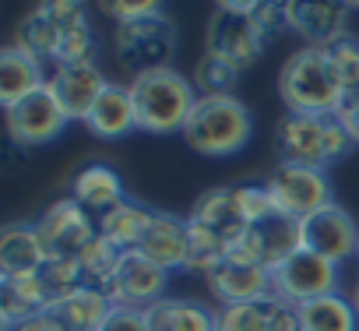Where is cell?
I'll list each match as a JSON object with an SVG mask.
<instances>
[{
    "label": "cell",
    "instance_id": "obj_32",
    "mask_svg": "<svg viewBox=\"0 0 359 331\" xmlns=\"http://www.w3.org/2000/svg\"><path fill=\"white\" fill-rule=\"evenodd\" d=\"M39 278H43V285H46L50 310H53L60 299H67L71 292H78V289L85 285V275H81L78 257H50V261L43 264Z\"/></svg>",
    "mask_w": 359,
    "mask_h": 331
},
{
    "label": "cell",
    "instance_id": "obj_24",
    "mask_svg": "<svg viewBox=\"0 0 359 331\" xmlns=\"http://www.w3.org/2000/svg\"><path fill=\"white\" fill-rule=\"evenodd\" d=\"M71 198H74L78 205H85V208H95L99 215L127 201V198H123V180H120V173L113 170V166H102V162L85 166V170L74 177Z\"/></svg>",
    "mask_w": 359,
    "mask_h": 331
},
{
    "label": "cell",
    "instance_id": "obj_11",
    "mask_svg": "<svg viewBox=\"0 0 359 331\" xmlns=\"http://www.w3.org/2000/svg\"><path fill=\"white\" fill-rule=\"evenodd\" d=\"M43 243H46V254L50 257H78L95 236H99V226L92 222L88 208L78 205L74 198H60L53 201L43 219L36 222Z\"/></svg>",
    "mask_w": 359,
    "mask_h": 331
},
{
    "label": "cell",
    "instance_id": "obj_21",
    "mask_svg": "<svg viewBox=\"0 0 359 331\" xmlns=\"http://www.w3.org/2000/svg\"><path fill=\"white\" fill-rule=\"evenodd\" d=\"M85 127L102 137V141H120L127 137L130 130H137V113H134V99H130V88L123 85H113L102 92V99L95 102V109L88 113Z\"/></svg>",
    "mask_w": 359,
    "mask_h": 331
},
{
    "label": "cell",
    "instance_id": "obj_1",
    "mask_svg": "<svg viewBox=\"0 0 359 331\" xmlns=\"http://www.w3.org/2000/svg\"><path fill=\"white\" fill-rule=\"evenodd\" d=\"M127 88L134 99L137 130L144 134H184V123L201 99L194 81L172 67L134 74Z\"/></svg>",
    "mask_w": 359,
    "mask_h": 331
},
{
    "label": "cell",
    "instance_id": "obj_27",
    "mask_svg": "<svg viewBox=\"0 0 359 331\" xmlns=\"http://www.w3.org/2000/svg\"><path fill=\"white\" fill-rule=\"evenodd\" d=\"M296 317H299V331H355L359 327V313L352 299L338 292L296 306Z\"/></svg>",
    "mask_w": 359,
    "mask_h": 331
},
{
    "label": "cell",
    "instance_id": "obj_19",
    "mask_svg": "<svg viewBox=\"0 0 359 331\" xmlns=\"http://www.w3.org/2000/svg\"><path fill=\"white\" fill-rule=\"evenodd\" d=\"M43 64L46 60H39L36 53H29L18 43L0 53V102H4V109L18 106L22 99H29L50 85Z\"/></svg>",
    "mask_w": 359,
    "mask_h": 331
},
{
    "label": "cell",
    "instance_id": "obj_43",
    "mask_svg": "<svg viewBox=\"0 0 359 331\" xmlns=\"http://www.w3.org/2000/svg\"><path fill=\"white\" fill-rule=\"evenodd\" d=\"M355 261H359V250H355Z\"/></svg>",
    "mask_w": 359,
    "mask_h": 331
},
{
    "label": "cell",
    "instance_id": "obj_12",
    "mask_svg": "<svg viewBox=\"0 0 359 331\" xmlns=\"http://www.w3.org/2000/svg\"><path fill=\"white\" fill-rule=\"evenodd\" d=\"M67 113L64 106L57 102V95L50 92V85L29 99H22L18 106L8 109V130H11V141L22 144V148H39V144H50L64 134L67 127Z\"/></svg>",
    "mask_w": 359,
    "mask_h": 331
},
{
    "label": "cell",
    "instance_id": "obj_31",
    "mask_svg": "<svg viewBox=\"0 0 359 331\" xmlns=\"http://www.w3.org/2000/svg\"><path fill=\"white\" fill-rule=\"evenodd\" d=\"M324 57H327V67L341 88L345 99H355L359 95V43L341 36L334 39L331 46H324Z\"/></svg>",
    "mask_w": 359,
    "mask_h": 331
},
{
    "label": "cell",
    "instance_id": "obj_36",
    "mask_svg": "<svg viewBox=\"0 0 359 331\" xmlns=\"http://www.w3.org/2000/svg\"><path fill=\"white\" fill-rule=\"evenodd\" d=\"M236 205H240V215L247 226H261L278 215L268 187H236Z\"/></svg>",
    "mask_w": 359,
    "mask_h": 331
},
{
    "label": "cell",
    "instance_id": "obj_20",
    "mask_svg": "<svg viewBox=\"0 0 359 331\" xmlns=\"http://www.w3.org/2000/svg\"><path fill=\"white\" fill-rule=\"evenodd\" d=\"M46 261H50V254H46V243L36 226L15 222L0 233V275L4 278L36 275V271H43Z\"/></svg>",
    "mask_w": 359,
    "mask_h": 331
},
{
    "label": "cell",
    "instance_id": "obj_8",
    "mask_svg": "<svg viewBox=\"0 0 359 331\" xmlns=\"http://www.w3.org/2000/svg\"><path fill=\"white\" fill-rule=\"evenodd\" d=\"M331 292H338V264H331L327 257L313 250H296L285 264L271 271V296L292 306H303Z\"/></svg>",
    "mask_w": 359,
    "mask_h": 331
},
{
    "label": "cell",
    "instance_id": "obj_2",
    "mask_svg": "<svg viewBox=\"0 0 359 331\" xmlns=\"http://www.w3.org/2000/svg\"><path fill=\"white\" fill-rule=\"evenodd\" d=\"M254 137V113L236 95L198 99L194 113L184 123V141L208 158H229L243 151Z\"/></svg>",
    "mask_w": 359,
    "mask_h": 331
},
{
    "label": "cell",
    "instance_id": "obj_18",
    "mask_svg": "<svg viewBox=\"0 0 359 331\" xmlns=\"http://www.w3.org/2000/svg\"><path fill=\"white\" fill-rule=\"evenodd\" d=\"M208 289L215 292V299L222 306H236V303H257L271 296V271L261 264H240V261H222L212 275H208Z\"/></svg>",
    "mask_w": 359,
    "mask_h": 331
},
{
    "label": "cell",
    "instance_id": "obj_5",
    "mask_svg": "<svg viewBox=\"0 0 359 331\" xmlns=\"http://www.w3.org/2000/svg\"><path fill=\"white\" fill-rule=\"evenodd\" d=\"M268 32L257 22V4H219L208 22V50L240 74L254 67L268 50Z\"/></svg>",
    "mask_w": 359,
    "mask_h": 331
},
{
    "label": "cell",
    "instance_id": "obj_7",
    "mask_svg": "<svg viewBox=\"0 0 359 331\" xmlns=\"http://www.w3.org/2000/svg\"><path fill=\"white\" fill-rule=\"evenodd\" d=\"M113 53H116L120 67H127L134 74L169 67V57H172V25H169V18L158 15V18L116 25Z\"/></svg>",
    "mask_w": 359,
    "mask_h": 331
},
{
    "label": "cell",
    "instance_id": "obj_9",
    "mask_svg": "<svg viewBox=\"0 0 359 331\" xmlns=\"http://www.w3.org/2000/svg\"><path fill=\"white\" fill-rule=\"evenodd\" d=\"M296 250H303V236H299V222L296 219H285V215H275L261 226H250L240 243L229 250V261H240V264H261L268 271H275L278 264H285Z\"/></svg>",
    "mask_w": 359,
    "mask_h": 331
},
{
    "label": "cell",
    "instance_id": "obj_38",
    "mask_svg": "<svg viewBox=\"0 0 359 331\" xmlns=\"http://www.w3.org/2000/svg\"><path fill=\"white\" fill-rule=\"evenodd\" d=\"M102 331H151V320H148V310L113 306V313H109V320L102 324Z\"/></svg>",
    "mask_w": 359,
    "mask_h": 331
},
{
    "label": "cell",
    "instance_id": "obj_39",
    "mask_svg": "<svg viewBox=\"0 0 359 331\" xmlns=\"http://www.w3.org/2000/svg\"><path fill=\"white\" fill-rule=\"evenodd\" d=\"M257 22L264 25V32L268 36H275V32H285L289 29V4H257Z\"/></svg>",
    "mask_w": 359,
    "mask_h": 331
},
{
    "label": "cell",
    "instance_id": "obj_41",
    "mask_svg": "<svg viewBox=\"0 0 359 331\" xmlns=\"http://www.w3.org/2000/svg\"><path fill=\"white\" fill-rule=\"evenodd\" d=\"M338 120H341V127L348 130L352 144H359V95H355V99H345V106L338 109Z\"/></svg>",
    "mask_w": 359,
    "mask_h": 331
},
{
    "label": "cell",
    "instance_id": "obj_29",
    "mask_svg": "<svg viewBox=\"0 0 359 331\" xmlns=\"http://www.w3.org/2000/svg\"><path fill=\"white\" fill-rule=\"evenodd\" d=\"M187 236H191V261H187L191 271L212 275L233 250V243L222 233H215V229H208L201 222H191V219H187Z\"/></svg>",
    "mask_w": 359,
    "mask_h": 331
},
{
    "label": "cell",
    "instance_id": "obj_10",
    "mask_svg": "<svg viewBox=\"0 0 359 331\" xmlns=\"http://www.w3.org/2000/svg\"><path fill=\"white\" fill-rule=\"evenodd\" d=\"M165 285H169V271L151 264L141 250H127L120 257L113 282L106 285V296L113 299V306L123 310H151L155 303L165 299Z\"/></svg>",
    "mask_w": 359,
    "mask_h": 331
},
{
    "label": "cell",
    "instance_id": "obj_16",
    "mask_svg": "<svg viewBox=\"0 0 359 331\" xmlns=\"http://www.w3.org/2000/svg\"><path fill=\"white\" fill-rule=\"evenodd\" d=\"M348 4L338 0H289V29L306 39V46H331L345 36Z\"/></svg>",
    "mask_w": 359,
    "mask_h": 331
},
{
    "label": "cell",
    "instance_id": "obj_13",
    "mask_svg": "<svg viewBox=\"0 0 359 331\" xmlns=\"http://www.w3.org/2000/svg\"><path fill=\"white\" fill-rule=\"evenodd\" d=\"M299 236H303V250H313V254L327 257L331 264H341V261L355 257V250H359V226L338 201L320 208L317 215L303 219Z\"/></svg>",
    "mask_w": 359,
    "mask_h": 331
},
{
    "label": "cell",
    "instance_id": "obj_34",
    "mask_svg": "<svg viewBox=\"0 0 359 331\" xmlns=\"http://www.w3.org/2000/svg\"><path fill=\"white\" fill-rule=\"evenodd\" d=\"M53 64H57V67L95 64V36H92L88 18H85V22H78L74 29H67V32H64V39H60V50H57Z\"/></svg>",
    "mask_w": 359,
    "mask_h": 331
},
{
    "label": "cell",
    "instance_id": "obj_3",
    "mask_svg": "<svg viewBox=\"0 0 359 331\" xmlns=\"http://www.w3.org/2000/svg\"><path fill=\"white\" fill-rule=\"evenodd\" d=\"M278 95H282L285 109L299 113V116H331L345 106V95H341L320 46H303L282 64Z\"/></svg>",
    "mask_w": 359,
    "mask_h": 331
},
{
    "label": "cell",
    "instance_id": "obj_37",
    "mask_svg": "<svg viewBox=\"0 0 359 331\" xmlns=\"http://www.w3.org/2000/svg\"><path fill=\"white\" fill-rule=\"evenodd\" d=\"M102 11H106L116 25H127V22L158 18L165 8L158 4V0H113V4H102Z\"/></svg>",
    "mask_w": 359,
    "mask_h": 331
},
{
    "label": "cell",
    "instance_id": "obj_23",
    "mask_svg": "<svg viewBox=\"0 0 359 331\" xmlns=\"http://www.w3.org/2000/svg\"><path fill=\"white\" fill-rule=\"evenodd\" d=\"M151 219H155V212H148V208H141L134 201H123V205L102 212L95 226H99V236L102 240H109L120 254H127V250H137L141 247L144 233L151 229Z\"/></svg>",
    "mask_w": 359,
    "mask_h": 331
},
{
    "label": "cell",
    "instance_id": "obj_28",
    "mask_svg": "<svg viewBox=\"0 0 359 331\" xmlns=\"http://www.w3.org/2000/svg\"><path fill=\"white\" fill-rule=\"evenodd\" d=\"M215 331H275V296L215 310Z\"/></svg>",
    "mask_w": 359,
    "mask_h": 331
},
{
    "label": "cell",
    "instance_id": "obj_15",
    "mask_svg": "<svg viewBox=\"0 0 359 331\" xmlns=\"http://www.w3.org/2000/svg\"><path fill=\"white\" fill-rule=\"evenodd\" d=\"M109 88V78L102 74L99 64H74V67H57V74L50 78V92L57 95V102L64 106L67 120H88V113L95 109V102L102 99V92Z\"/></svg>",
    "mask_w": 359,
    "mask_h": 331
},
{
    "label": "cell",
    "instance_id": "obj_22",
    "mask_svg": "<svg viewBox=\"0 0 359 331\" xmlns=\"http://www.w3.org/2000/svg\"><path fill=\"white\" fill-rule=\"evenodd\" d=\"M187 219H191V222H201V226H208V229H215V233H222L233 247H236L240 236L250 229V226L243 222V215H240L236 187H212V191H205V194L194 201V208H191Z\"/></svg>",
    "mask_w": 359,
    "mask_h": 331
},
{
    "label": "cell",
    "instance_id": "obj_33",
    "mask_svg": "<svg viewBox=\"0 0 359 331\" xmlns=\"http://www.w3.org/2000/svg\"><path fill=\"white\" fill-rule=\"evenodd\" d=\"M236 81H240V71H236V67H229L226 60H219V57H212V53H205V57L198 60V71H194V88H198L205 99L233 95Z\"/></svg>",
    "mask_w": 359,
    "mask_h": 331
},
{
    "label": "cell",
    "instance_id": "obj_4",
    "mask_svg": "<svg viewBox=\"0 0 359 331\" xmlns=\"http://www.w3.org/2000/svg\"><path fill=\"white\" fill-rule=\"evenodd\" d=\"M275 144L282 151V162H299V166H317V170H324L327 162L348 155L352 137L341 127L338 113H331V116L289 113L275 130Z\"/></svg>",
    "mask_w": 359,
    "mask_h": 331
},
{
    "label": "cell",
    "instance_id": "obj_35",
    "mask_svg": "<svg viewBox=\"0 0 359 331\" xmlns=\"http://www.w3.org/2000/svg\"><path fill=\"white\" fill-rule=\"evenodd\" d=\"M0 292L18 299L29 313H39V310H50V296H46V285L36 275H15V278H0Z\"/></svg>",
    "mask_w": 359,
    "mask_h": 331
},
{
    "label": "cell",
    "instance_id": "obj_40",
    "mask_svg": "<svg viewBox=\"0 0 359 331\" xmlns=\"http://www.w3.org/2000/svg\"><path fill=\"white\" fill-rule=\"evenodd\" d=\"M15 331H71L53 310H39V313H32L29 320H22Z\"/></svg>",
    "mask_w": 359,
    "mask_h": 331
},
{
    "label": "cell",
    "instance_id": "obj_6",
    "mask_svg": "<svg viewBox=\"0 0 359 331\" xmlns=\"http://www.w3.org/2000/svg\"><path fill=\"white\" fill-rule=\"evenodd\" d=\"M264 187L275 201V212L285 215V219H296V222H303V219L317 215L320 208L334 205L331 177H327V170H317V166L282 162Z\"/></svg>",
    "mask_w": 359,
    "mask_h": 331
},
{
    "label": "cell",
    "instance_id": "obj_17",
    "mask_svg": "<svg viewBox=\"0 0 359 331\" xmlns=\"http://www.w3.org/2000/svg\"><path fill=\"white\" fill-rule=\"evenodd\" d=\"M151 264H158L162 271H184L191 261V236H187V219H176L169 212H155L151 229L144 233L141 247H137Z\"/></svg>",
    "mask_w": 359,
    "mask_h": 331
},
{
    "label": "cell",
    "instance_id": "obj_25",
    "mask_svg": "<svg viewBox=\"0 0 359 331\" xmlns=\"http://www.w3.org/2000/svg\"><path fill=\"white\" fill-rule=\"evenodd\" d=\"M53 313L71 327V331H102V324L113 313V299L106 296V289L95 285H81L78 292H71L67 299H60L53 306Z\"/></svg>",
    "mask_w": 359,
    "mask_h": 331
},
{
    "label": "cell",
    "instance_id": "obj_26",
    "mask_svg": "<svg viewBox=\"0 0 359 331\" xmlns=\"http://www.w3.org/2000/svg\"><path fill=\"white\" fill-rule=\"evenodd\" d=\"M151 331H215V313L187 296H165L148 310Z\"/></svg>",
    "mask_w": 359,
    "mask_h": 331
},
{
    "label": "cell",
    "instance_id": "obj_30",
    "mask_svg": "<svg viewBox=\"0 0 359 331\" xmlns=\"http://www.w3.org/2000/svg\"><path fill=\"white\" fill-rule=\"evenodd\" d=\"M120 250L109 243V240H102V236H95L81 254H78V264H81V275H85V285H95V289H106L109 282H113V275H116V268H120Z\"/></svg>",
    "mask_w": 359,
    "mask_h": 331
},
{
    "label": "cell",
    "instance_id": "obj_14",
    "mask_svg": "<svg viewBox=\"0 0 359 331\" xmlns=\"http://www.w3.org/2000/svg\"><path fill=\"white\" fill-rule=\"evenodd\" d=\"M85 18H88L85 8L74 4V0H50V4H39L18 25V46H25L39 60H53L57 50H60L64 32L74 29L78 22H85Z\"/></svg>",
    "mask_w": 359,
    "mask_h": 331
},
{
    "label": "cell",
    "instance_id": "obj_42",
    "mask_svg": "<svg viewBox=\"0 0 359 331\" xmlns=\"http://www.w3.org/2000/svg\"><path fill=\"white\" fill-rule=\"evenodd\" d=\"M352 306H355V313H359V278H355V285H352Z\"/></svg>",
    "mask_w": 359,
    "mask_h": 331
}]
</instances>
